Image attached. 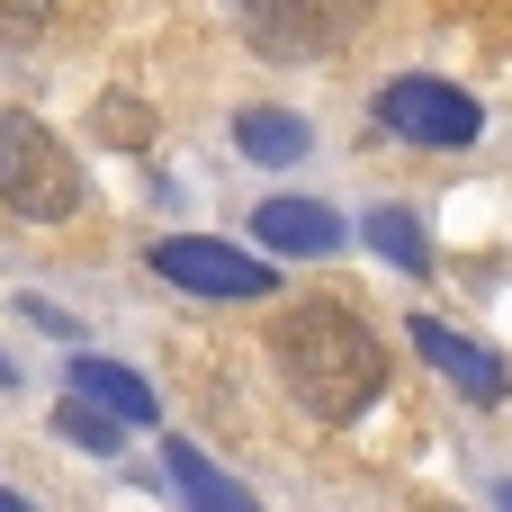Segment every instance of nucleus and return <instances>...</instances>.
I'll list each match as a JSON object with an SVG mask.
<instances>
[{
    "label": "nucleus",
    "instance_id": "nucleus-9",
    "mask_svg": "<svg viewBox=\"0 0 512 512\" xmlns=\"http://www.w3.org/2000/svg\"><path fill=\"white\" fill-rule=\"evenodd\" d=\"M162 468H171V486H180V504H189V512H261V495H252V486H234L198 441H171V450H162Z\"/></svg>",
    "mask_w": 512,
    "mask_h": 512
},
{
    "label": "nucleus",
    "instance_id": "nucleus-4",
    "mask_svg": "<svg viewBox=\"0 0 512 512\" xmlns=\"http://www.w3.org/2000/svg\"><path fill=\"white\" fill-rule=\"evenodd\" d=\"M378 126L405 135V144H441V153H459V144L486 135V108H477L459 81H441V72H405V81L378 90Z\"/></svg>",
    "mask_w": 512,
    "mask_h": 512
},
{
    "label": "nucleus",
    "instance_id": "nucleus-14",
    "mask_svg": "<svg viewBox=\"0 0 512 512\" xmlns=\"http://www.w3.org/2000/svg\"><path fill=\"white\" fill-rule=\"evenodd\" d=\"M0 512H36V504H27V495H18V486H0Z\"/></svg>",
    "mask_w": 512,
    "mask_h": 512
},
{
    "label": "nucleus",
    "instance_id": "nucleus-2",
    "mask_svg": "<svg viewBox=\"0 0 512 512\" xmlns=\"http://www.w3.org/2000/svg\"><path fill=\"white\" fill-rule=\"evenodd\" d=\"M81 198H90V189H81V171H72V153H63L54 126L0 117V207L27 216V225H63Z\"/></svg>",
    "mask_w": 512,
    "mask_h": 512
},
{
    "label": "nucleus",
    "instance_id": "nucleus-3",
    "mask_svg": "<svg viewBox=\"0 0 512 512\" xmlns=\"http://www.w3.org/2000/svg\"><path fill=\"white\" fill-rule=\"evenodd\" d=\"M144 261H153V279H171V288H189V297H216V306H261V297H279L270 252H243V243H216V234H162Z\"/></svg>",
    "mask_w": 512,
    "mask_h": 512
},
{
    "label": "nucleus",
    "instance_id": "nucleus-1",
    "mask_svg": "<svg viewBox=\"0 0 512 512\" xmlns=\"http://www.w3.org/2000/svg\"><path fill=\"white\" fill-rule=\"evenodd\" d=\"M270 360L315 423H360L387 396V342L351 297H297L270 324Z\"/></svg>",
    "mask_w": 512,
    "mask_h": 512
},
{
    "label": "nucleus",
    "instance_id": "nucleus-7",
    "mask_svg": "<svg viewBox=\"0 0 512 512\" xmlns=\"http://www.w3.org/2000/svg\"><path fill=\"white\" fill-rule=\"evenodd\" d=\"M234 9L252 18V36H261L270 54H315V45H333V36L351 27L360 0H234Z\"/></svg>",
    "mask_w": 512,
    "mask_h": 512
},
{
    "label": "nucleus",
    "instance_id": "nucleus-15",
    "mask_svg": "<svg viewBox=\"0 0 512 512\" xmlns=\"http://www.w3.org/2000/svg\"><path fill=\"white\" fill-rule=\"evenodd\" d=\"M495 512H512V477H504V486H495Z\"/></svg>",
    "mask_w": 512,
    "mask_h": 512
},
{
    "label": "nucleus",
    "instance_id": "nucleus-13",
    "mask_svg": "<svg viewBox=\"0 0 512 512\" xmlns=\"http://www.w3.org/2000/svg\"><path fill=\"white\" fill-rule=\"evenodd\" d=\"M18 315H27L36 333H54V342H72V333H81V315H63L54 297H18Z\"/></svg>",
    "mask_w": 512,
    "mask_h": 512
},
{
    "label": "nucleus",
    "instance_id": "nucleus-8",
    "mask_svg": "<svg viewBox=\"0 0 512 512\" xmlns=\"http://www.w3.org/2000/svg\"><path fill=\"white\" fill-rule=\"evenodd\" d=\"M63 387H72L81 405H99L108 423H162V396H153V378H144V369H126V360H99V351H72Z\"/></svg>",
    "mask_w": 512,
    "mask_h": 512
},
{
    "label": "nucleus",
    "instance_id": "nucleus-12",
    "mask_svg": "<svg viewBox=\"0 0 512 512\" xmlns=\"http://www.w3.org/2000/svg\"><path fill=\"white\" fill-rule=\"evenodd\" d=\"M54 441H72V450H90V459H117V423H108L99 405H81V396L54 405Z\"/></svg>",
    "mask_w": 512,
    "mask_h": 512
},
{
    "label": "nucleus",
    "instance_id": "nucleus-5",
    "mask_svg": "<svg viewBox=\"0 0 512 512\" xmlns=\"http://www.w3.org/2000/svg\"><path fill=\"white\" fill-rule=\"evenodd\" d=\"M405 333H414V351H423V360H432V369H441V378H450V387H459L468 405H504V396H512V369H504V351L468 342L459 324H441V315H414Z\"/></svg>",
    "mask_w": 512,
    "mask_h": 512
},
{
    "label": "nucleus",
    "instance_id": "nucleus-16",
    "mask_svg": "<svg viewBox=\"0 0 512 512\" xmlns=\"http://www.w3.org/2000/svg\"><path fill=\"white\" fill-rule=\"evenodd\" d=\"M0 387H18V369H9V360H0Z\"/></svg>",
    "mask_w": 512,
    "mask_h": 512
},
{
    "label": "nucleus",
    "instance_id": "nucleus-10",
    "mask_svg": "<svg viewBox=\"0 0 512 512\" xmlns=\"http://www.w3.org/2000/svg\"><path fill=\"white\" fill-rule=\"evenodd\" d=\"M234 144H243L252 162H270V171H288V162L315 153V126H306L297 108H243V117H234Z\"/></svg>",
    "mask_w": 512,
    "mask_h": 512
},
{
    "label": "nucleus",
    "instance_id": "nucleus-17",
    "mask_svg": "<svg viewBox=\"0 0 512 512\" xmlns=\"http://www.w3.org/2000/svg\"><path fill=\"white\" fill-rule=\"evenodd\" d=\"M441 512H450V504H441Z\"/></svg>",
    "mask_w": 512,
    "mask_h": 512
},
{
    "label": "nucleus",
    "instance_id": "nucleus-6",
    "mask_svg": "<svg viewBox=\"0 0 512 512\" xmlns=\"http://www.w3.org/2000/svg\"><path fill=\"white\" fill-rule=\"evenodd\" d=\"M252 243L261 252H288V261H324V252L351 243V225L333 207H315V198H261L252 207Z\"/></svg>",
    "mask_w": 512,
    "mask_h": 512
},
{
    "label": "nucleus",
    "instance_id": "nucleus-11",
    "mask_svg": "<svg viewBox=\"0 0 512 512\" xmlns=\"http://www.w3.org/2000/svg\"><path fill=\"white\" fill-rule=\"evenodd\" d=\"M360 243H378V261H396L405 279L432 270V243H423V216H414V207H369V216H360Z\"/></svg>",
    "mask_w": 512,
    "mask_h": 512
}]
</instances>
